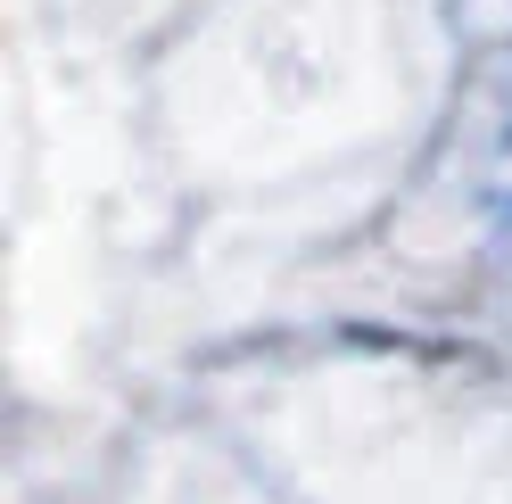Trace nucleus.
I'll return each mask as SVG.
<instances>
[{"label": "nucleus", "mask_w": 512, "mask_h": 504, "mask_svg": "<svg viewBox=\"0 0 512 504\" xmlns=\"http://www.w3.org/2000/svg\"><path fill=\"white\" fill-rule=\"evenodd\" d=\"M488 191L512 215V75H504V108H496V149H488Z\"/></svg>", "instance_id": "1"}]
</instances>
